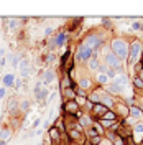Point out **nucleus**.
Segmentation results:
<instances>
[{"mask_svg":"<svg viewBox=\"0 0 143 145\" xmlns=\"http://www.w3.org/2000/svg\"><path fill=\"white\" fill-rule=\"evenodd\" d=\"M109 89H110L112 92H118V91H122V86H118V84H112Z\"/></svg>","mask_w":143,"mask_h":145,"instance_id":"obj_12","label":"nucleus"},{"mask_svg":"<svg viewBox=\"0 0 143 145\" xmlns=\"http://www.w3.org/2000/svg\"><path fill=\"white\" fill-rule=\"evenodd\" d=\"M94 110H96V112H105V107H102V106H96Z\"/></svg>","mask_w":143,"mask_h":145,"instance_id":"obj_13","label":"nucleus"},{"mask_svg":"<svg viewBox=\"0 0 143 145\" xmlns=\"http://www.w3.org/2000/svg\"><path fill=\"white\" fill-rule=\"evenodd\" d=\"M90 68H94V69L97 68V61H96V60H92V61H90Z\"/></svg>","mask_w":143,"mask_h":145,"instance_id":"obj_20","label":"nucleus"},{"mask_svg":"<svg viewBox=\"0 0 143 145\" xmlns=\"http://www.w3.org/2000/svg\"><path fill=\"white\" fill-rule=\"evenodd\" d=\"M130 112H132V115H135V117H138V115H140V110H138V109H135V107L132 109Z\"/></svg>","mask_w":143,"mask_h":145,"instance_id":"obj_16","label":"nucleus"},{"mask_svg":"<svg viewBox=\"0 0 143 145\" xmlns=\"http://www.w3.org/2000/svg\"><path fill=\"white\" fill-rule=\"evenodd\" d=\"M102 125H105V127L110 125V120H105V119H104V120H102Z\"/></svg>","mask_w":143,"mask_h":145,"instance_id":"obj_22","label":"nucleus"},{"mask_svg":"<svg viewBox=\"0 0 143 145\" xmlns=\"http://www.w3.org/2000/svg\"><path fill=\"white\" fill-rule=\"evenodd\" d=\"M12 66H18V56L12 58Z\"/></svg>","mask_w":143,"mask_h":145,"instance_id":"obj_15","label":"nucleus"},{"mask_svg":"<svg viewBox=\"0 0 143 145\" xmlns=\"http://www.w3.org/2000/svg\"><path fill=\"white\" fill-rule=\"evenodd\" d=\"M90 54H92V50H90L87 45H81V46H79V58H82V60H87Z\"/></svg>","mask_w":143,"mask_h":145,"instance_id":"obj_3","label":"nucleus"},{"mask_svg":"<svg viewBox=\"0 0 143 145\" xmlns=\"http://www.w3.org/2000/svg\"><path fill=\"white\" fill-rule=\"evenodd\" d=\"M0 145H7V142L5 140H0Z\"/></svg>","mask_w":143,"mask_h":145,"instance_id":"obj_26","label":"nucleus"},{"mask_svg":"<svg viewBox=\"0 0 143 145\" xmlns=\"http://www.w3.org/2000/svg\"><path fill=\"white\" fill-rule=\"evenodd\" d=\"M133 28L138 30V28H141V25H140V23H133Z\"/></svg>","mask_w":143,"mask_h":145,"instance_id":"obj_24","label":"nucleus"},{"mask_svg":"<svg viewBox=\"0 0 143 145\" xmlns=\"http://www.w3.org/2000/svg\"><path fill=\"white\" fill-rule=\"evenodd\" d=\"M81 84H82V86H89V81H87V79H84V81H82Z\"/></svg>","mask_w":143,"mask_h":145,"instance_id":"obj_25","label":"nucleus"},{"mask_svg":"<svg viewBox=\"0 0 143 145\" xmlns=\"http://www.w3.org/2000/svg\"><path fill=\"white\" fill-rule=\"evenodd\" d=\"M22 109H23V110L28 109V101H23V102H22Z\"/></svg>","mask_w":143,"mask_h":145,"instance_id":"obj_19","label":"nucleus"},{"mask_svg":"<svg viewBox=\"0 0 143 145\" xmlns=\"http://www.w3.org/2000/svg\"><path fill=\"white\" fill-rule=\"evenodd\" d=\"M112 50H114V54H117V56H120V58L127 56V45L120 40H115L112 43Z\"/></svg>","mask_w":143,"mask_h":145,"instance_id":"obj_1","label":"nucleus"},{"mask_svg":"<svg viewBox=\"0 0 143 145\" xmlns=\"http://www.w3.org/2000/svg\"><path fill=\"white\" fill-rule=\"evenodd\" d=\"M99 81H100V82H107V76H105V74H100V76H99Z\"/></svg>","mask_w":143,"mask_h":145,"instance_id":"obj_18","label":"nucleus"},{"mask_svg":"<svg viewBox=\"0 0 143 145\" xmlns=\"http://www.w3.org/2000/svg\"><path fill=\"white\" fill-rule=\"evenodd\" d=\"M3 96H5V89L0 88V97H3Z\"/></svg>","mask_w":143,"mask_h":145,"instance_id":"obj_23","label":"nucleus"},{"mask_svg":"<svg viewBox=\"0 0 143 145\" xmlns=\"http://www.w3.org/2000/svg\"><path fill=\"white\" fill-rule=\"evenodd\" d=\"M13 74H7V76H3V84L5 86H12L13 84Z\"/></svg>","mask_w":143,"mask_h":145,"instance_id":"obj_6","label":"nucleus"},{"mask_svg":"<svg viewBox=\"0 0 143 145\" xmlns=\"http://www.w3.org/2000/svg\"><path fill=\"white\" fill-rule=\"evenodd\" d=\"M8 137H10V130H2V132H0V139L2 140L8 139Z\"/></svg>","mask_w":143,"mask_h":145,"instance_id":"obj_11","label":"nucleus"},{"mask_svg":"<svg viewBox=\"0 0 143 145\" xmlns=\"http://www.w3.org/2000/svg\"><path fill=\"white\" fill-rule=\"evenodd\" d=\"M53 79H54V72H53V71H46V74H44V82H46V84H50Z\"/></svg>","mask_w":143,"mask_h":145,"instance_id":"obj_7","label":"nucleus"},{"mask_svg":"<svg viewBox=\"0 0 143 145\" xmlns=\"http://www.w3.org/2000/svg\"><path fill=\"white\" fill-rule=\"evenodd\" d=\"M140 43H133L132 45V53H130V64L135 63V60H137V56L140 54Z\"/></svg>","mask_w":143,"mask_h":145,"instance_id":"obj_2","label":"nucleus"},{"mask_svg":"<svg viewBox=\"0 0 143 145\" xmlns=\"http://www.w3.org/2000/svg\"><path fill=\"white\" fill-rule=\"evenodd\" d=\"M104 117H107V119H109V120H114V119H115V115H114L112 112H107V114H105V115H104Z\"/></svg>","mask_w":143,"mask_h":145,"instance_id":"obj_17","label":"nucleus"},{"mask_svg":"<svg viewBox=\"0 0 143 145\" xmlns=\"http://www.w3.org/2000/svg\"><path fill=\"white\" fill-rule=\"evenodd\" d=\"M51 137H54V139H58V132L54 129H51Z\"/></svg>","mask_w":143,"mask_h":145,"instance_id":"obj_21","label":"nucleus"},{"mask_svg":"<svg viewBox=\"0 0 143 145\" xmlns=\"http://www.w3.org/2000/svg\"><path fill=\"white\" fill-rule=\"evenodd\" d=\"M105 61L110 64V66H114V68H118V69H120V63H118V58L115 56L114 53H109V54H107V56H105Z\"/></svg>","mask_w":143,"mask_h":145,"instance_id":"obj_4","label":"nucleus"},{"mask_svg":"<svg viewBox=\"0 0 143 145\" xmlns=\"http://www.w3.org/2000/svg\"><path fill=\"white\" fill-rule=\"evenodd\" d=\"M22 74L23 76L28 74V63H26V61H22Z\"/></svg>","mask_w":143,"mask_h":145,"instance_id":"obj_10","label":"nucleus"},{"mask_svg":"<svg viewBox=\"0 0 143 145\" xmlns=\"http://www.w3.org/2000/svg\"><path fill=\"white\" fill-rule=\"evenodd\" d=\"M135 132H137V134H141L143 132V124H140V125L135 127Z\"/></svg>","mask_w":143,"mask_h":145,"instance_id":"obj_14","label":"nucleus"},{"mask_svg":"<svg viewBox=\"0 0 143 145\" xmlns=\"http://www.w3.org/2000/svg\"><path fill=\"white\" fill-rule=\"evenodd\" d=\"M140 78H141V79H143V71H141V72H140Z\"/></svg>","mask_w":143,"mask_h":145,"instance_id":"obj_27","label":"nucleus"},{"mask_svg":"<svg viewBox=\"0 0 143 145\" xmlns=\"http://www.w3.org/2000/svg\"><path fill=\"white\" fill-rule=\"evenodd\" d=\"M0 132H2V130H0Z\"/></svg>","mask_w":143,"mask_h":145,"instance_id":"obj_28","label":"nucleus"},{"mask_svg":"<svg viewBox=\"0 0 143 145\" xmlns=\"http://www.w3.org/2000/svg\"><path fill=\"white\" fill-rule=\"evenodd\" d=\"M87 46H89V48H94V46H97V45H99V40H97V38L96 36H89V38H87Z\"/></svg>","mask_w":143,"mask_h":145,"instance_id":"obj_5","label":"nucleus"},{"mask_svg":"<svg viewBox=\"0 0 143 145\" xmlns=\"http://www.w3.org/2000/svg\"><path fill=\"white\" fill-rule=\"evenodd\" d=\"M118 82H120L122 86H125V84H127V78H125V76H117V79H115V84H118Z\"/></svg>","mask_w":143,"mask_h":145,"instance_id":"obj_9","label":"nucleus"},{"mask_svg":"<svg viewBox=\"0 0 143 145\" xmlns=\"http://www.w3.org/2000/svg\"><path fill=\"white\" fill-rule=\"evenodd\" d=\"M64 40H66V35H64V33H59L58 38H56V45H58V46H61V45L64 43Z\"/></svg>","mask_w":143,"mask_h":145,"instance_id":"obj_8","label":"nucleus"}]
</instances>
